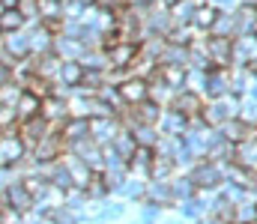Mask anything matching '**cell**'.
<instances>
[{
	"label": "cell",
	"instance_id": "1",
	"mask_svg": "<svg viewBox=\"0 0 257 224\" xmlns=\"http://www.w3.org/2000/svg\"><path fill=\"white\" fill-rule=\"evenodd\" d=\"M239 111H242V105H239V99L236 96H218V99H212L209 105H203V123L209 126V129H221L227 120H233V117H239Z\"/></svg>",
	"mask_w": 257,
	"mask_h": 224
},
{
	"label": "cell",
	"instance_id": "2",
	"mask_svg": "<svg viewBox=\"0 0 257 224\" xmlns=\"http://www.w3.org/2000/svg\"><path fill=\"white\" fill-rule=\"evenodd\" d=\"M30 149L24 147L21 135H18V126H9V129H0V167H12L18 164Z\"/></svg>",
	"mask_w": 257,
	"mask_h": 224
},
{
	"label": "cell",
	"instance_id": "3",
	"mask_svg": "<svg viewBox=\"0 0 257 224\" xmlns=\"http://www.w3.org/2000/svg\"><path fill=\"white\" fill-rule=\"evenodd\" d=\"M66 152V141L60 132H48L36 147L30 149V158L36 161V164H54V161H60Z\"/></svg>",
	"mask_w": 257,
	"mask_h": 224
},
{
	"label": "cell",
	"instance_id": "4",
	"mask_svg": "<svg viewBox=\"0 0 257 224\" xmlns=\"http://www.w3.org/2000/svg\"><path fill=\"white\" fill-rule=\"evenodd\" d=\"M0 194H3V200H6V206H12V209H15V212H21V215L33 212V206H36V200H33V194L27 191V185H24V179H21V176L9 179V182H6V188H3Z\"/></svg>",
	"mask_w": 257,
	"mask_h": 224
},
{
	"label": "cell",
	"instance_id": "5",
	"mask_svg": "<svg viewBox=\"0 0 257 224\" xmlns=\"http://www.w3.org/2000/svg\"><path fill=\"white\" fill-rule=\"evenodd\" d=\"M257 60V36L254 33H239L230 42V66L248 69V63Z\"/></svg>",
	"mask_w": 257,
	"mask_h": 224
},
{
	"label": "cell",
	"instance_id": "6",
	"mask_svg": "<svg viewBox=\"0 0 257 224\" xmlns=\"http://www.w3.org/2000/svg\"><path fill=\"white\" fill-rule=\"evenodd\" d=\"M24 33H27V42H30V54H33V57L51 54V48H54V33H51L42 21H27V24H24Z\"/></svg>",
	"mask_w": 257,
	"mask_h": 224
},
{
	"label": "cell",
	"instance_id": "7",
	"mask_svg": "<svg viewBox=\"0 0 257 224\" xmlns=\"http://www.w3.org/2000/svg\"><path fill=\"white\" fill-rule=\"evenodd\" d=\"M105 51V60H108V69H128L132 60L138 57V42H111V45H102Z\"/></svg>",
	"mask_w": 257,
	"mask_h": 224
},
{
	"label": "cell",
	"instance_id": "8",
	"mask_svg": "<svg viewBox=\"0 0 257 224\" xmlns=\"http://www.w3.org/2000/svg\"><path fill=\"white\" fill-rule=\"evenodd\" d=\"M48 132H57L42 114H36V117H30V120H21L18 123V135H21V141H24V147L27 149H33Z\"/></svg>",
	"mask_w": 257,
	"mask_h": 224
},
{
	"label": "cell",
	"instance_id": "9",
	"mask_svg": "<svg viewBox=\"0 0 257 224\" xmlns=\"http://www.w3.org/2000/svg\"><path fill=\"white\" fill-rule=\"evenodd\" d=\"M123 132L120 120L117 117H90V138L105 147V144H114V138Z\"/></svg>",
	"mask_w": 257,
	"mask_h": 224
},
{
	"label": "cell",
	"instance_id": "10",
	"mask_svg": "<svg viewBox=\"0 0 257 224\" xmlns=\"http://www.w3.org/2000/svg\"><path fill=\"white\" fill-rule=\"evenodd\" d=\"M39 114L60 132V126H63L66 120H69V105H66V96H57V93H51V96H45L42 102H39Z\"/></svg>",
	"mask_w": 257,
	"mask_h": 224
},
{
	"label": "cell",
	"instance_id": "11",
	"mask_svg": "<svg viewBox=\"0 0 257 224\" xmlns=\"http://www.w3.org/2000/svg\"><path fill=\"white\" fill-rule=\"evenodd\" d=\"M0 48H3V57H6L9 63L30 57V42H27V33H24V30L3 33V36H0Z\"/></svg>",
	"mask_w": 257,
	"mask_h": 224
},
{
	"label": "cell",
	"instance_id": "12",
	"mask_svg": "<svg viewBox=\"0 0 257 224\" xmlns=\"http://www.w3.org/2000/svg\"><path fill=\"white\" fill-rule=\"evenodd\" d=\"M230 42H233V36H212V33H206V51H209L212 69H230Z\"/></svg>",
	"mask_w": 257,
	"mask_h": 224
},
{
	"label": "cell",
	"instance_id": "13",
	"mask_svg": "<svg viewBox=\"0 0 257 224\" xmlns=\"http://www.w3.org/2000/svg\"><path fill=\"white\" fill-rule=\"evenodd\" d=\"M221 179H224V170H221L215 161H200V164L192 170V182H194V188H200V191L218 188Z\"/></svg>",
	"mask_w": 257,
	"mask_h": 224
},
{
	"label": "cell",
	"instance_id": "14",
	"mask_svg": "<svg viewBox=\"0 0 257 224\" xmlns=\"http://www.w3.org/2000/svg\"><path fill=\"white\" fill-rule=\"evenodd\" d=\"M171 108L174 111H180L186 120H192V117H200L203 114V96L200 93H194V90H177L174 93V99H171Z\"/></svg>",
	"mask_w": 257,
	"mask_h": 224
},
{
	"label": "cell",
	"instance_id": "15",
	"mask_svg": "<svg viewBox=\"0 0 257 224\" xmlns=\"http://www.w3.org/2000/svg\"><path fill=\"white\" fill-rule=\"evenodd\" d=\"M117 90H120V99H123L126 105H138V102H144V99H147L150 84H147V78L128 75V78H123V81L117 84Z\"/></svg>",
	"mask_w": 257,
	"mask_h": 224
},
{
	"label": "cell",
	"instance_id": "16",
	"mask_svg": "<svg viewBox=\"0 0 257 224\" xmlns=\"http://www.w3.org/2000/svg\"><path fill=\"white\" fill-rule=\"evenodd\" d=\"M221 138L230 144H242V141H254V126L242 117H233L221 126Z\"/></svg>",
	"mask_w": 257,
	"mask_h": 224
},
{
	"label": "cell",
	"instance_id": "17",
	"mask_svg": "<svg viewBox=\"0 0 257 224\" xmlns=\"http://www.w3.org/2000/svg\"><path fill=\"white\" fill-rule=\"evenodd\" d=\"M159 132L162 135H186V129H189V120L180 114V111H174L171 105L162 111V117H159Z\"/></svg>",
	"mask_w": 257,
	"mask_h": 224
},
{
	"label": "cell",
	"instance_id": "18",
	"mask_svg": "<svg viewBox=\"0 0 257 224\" xmlns=\"http://www.w3.org/2000/svg\"><path fill=\"white\" fill-rule=\"evenodd\" d=\"M60 135H63L66 147L75 144V141H87L90 138V120L87 117H69L63 126H60Z\"/></svg>",
	"mask_w": 257,
	"mask_h": 224
},
{
	"label": "cell",
	"instance_id": "19",
	"mask_svg": "<svg viewBox=\"0 0 257 224\" xmlns=\"http://www.w3.org/2000/svg\"><path fill=\"white\" fill-rule=\"evenodd\" d=\"M60 60H78L81 54H84V45L75 39V36H63V33H57L54 36V48H51Z\"/></svg>",
	"mask_w": 257,
	"mask_h": 224
},
{
	"label": "cell",
	"instance_id": "20",
	"mask_svg": "<svg viewBox=\"0 0 257 224\" xmlns=\"http://www.w3.org/2000/svg\"><path fill=\"white\" fill-rule=\"evenodd\" d=\"M233 21H236V36L239 33H257V3H242L233 12Z\"/></svg>",
	"mask_w": 257,
	"mask_h": 224
},
{
	"label": "cell",
	"instance_id": "21",
	"mask_svg": "<svg viewBox=\"0 0 257 224\" xmlns=\"http://www.w3.org/2000/svg\"><path fill=\"white\" fill-rule=\"evenodd\" d=\"M147 84H150V90H147V99H153V102H156V105H162V108H168V105H171V99H174V93H177V90H174V87H171V84H165V81H162V78H159V72L153 75V78H150V81H147Z\"/></svg>",
	"mask_w": 257,
	"mask_h": 224
},
{
	"label": "cell",
	"instance_id": "22",
	"mask_svg": "<svg viewBox=\"0 0 257 224\" xmlns=\"http://www.w3.org/2000/svg\"><path fill=\"white\" fill-rule=\"evenodd\" d=\"M144 197H147L150 203H156V206H168V203L174 200V194H171V182H168V179H150Z\"/></svg>",
	"mask_w": 257,
	"mask_h": 224
},
{
	"label": "cell",
	"instance_id": "23",
	"mask_svg": "<svg viewBox=\"0 0 257 224\" xmlns=\"http://www.w3.org/2000/svg\"><path fill=\"white\" fill-rule=\"evenodd\" d=\"M33 72L45 81H57L60 75V57L51 51V54H42V57H33Z\"/></svg>",
	"mask_w": 257,
	"mask_h": 224
},
{
	"label": "cell",
	"instance_id": "24",
	"mask_svg": "<svg viewBox=\"0 0 257 224\" xmlns=\"http://www.w3.org/2000/svg\"><path fill=\"white\" fill-rule=\"evenodd\" d=\"M81 75H84V66L78 63V60H60V75H57V81L54 84H60V87H78L81 84Z\"/></svg>",
	"mask_w": 257,
	"mask_h": 224
},
{
	"label": "cell",
	"instance_id": "25",
	"mask_svg": "<svg viewBox=\"0 0 257 224\" xmlns=\"http://www.w3.org/2000/svg\"><path fill=\"white\" fill-rule=\"evenodd\" d=\"M215 15H218V9H215L212 3H197V6H194V15H192V27L200 30V33H209Z\"/></svg>",
	"mask_w": 257,
	"mask_h": 224
},
{
	"label": "cell",
	"instance_id": "26",
	"mask_svg": "<svg viewBox=\"0 0 257 224\" xmlns=\"http://www.w3.org/2000/svg\"><path fill=\"white\" fill-rule=\"evenodd\" d=\"M39 102H42L39 96H33V93H27V90H24V93L18 96V102H15V120L21 123V120L36 117V114H39Z\"/></svg>",
	"mask_w": 257,
	"mask_h": 224
},
{
	"label": "cell",
	"instance_id": "27",
	"mask_svg": "<svg viewBox=\"0 0 257 224\" xmlns=\"http://www.w3.org/2000/svg\"><path fill=\"white\" fill-rule=\"evenodd\" d=\"M174 167H177L174 158H168V155H153L150 164H147V176H150V179H171Z\"/></svg>",
	"mask_w": 257,
	"mask_h": 224
},
{
	"label": "cell",
	"instance_id": "28",
	"mask_svg": "<svg viewBox=\"0 0 257 224\" xmlns=\"http://www.w3.org/2000/svg\"><path fill=\"white\" fill-rule=\"evenodd\" d=\"M135 108V117H138V123H147V126H156L159 123V117H162V105H156L153 99H144V102H138V105H132Z\"/></svg>",
	"mask_w": 257,
	"mask_h": 224
},
{
	"label": "cell",
	"instance_id": "29",
	"mask_svg": "<svg viewBox=\"0 0 257 224\" xmlns=\"http://www.w3.org/2000/svg\"><path fill=\"white\" fill-rule=\"evenodd\" d=\"M159 63H174V66H186V69H189V45H174V42H168L165 51H162V57H159Z\"/></svg>",
	"mask_w": 257,
	"mask_h": 224
},
{
	"label": "cell",
	"instance_id": "30",
	"mask_svg": "<svg viewBox=\"0 0 257 224\" xmlns=\"http://www.w3.org/2000/svg\"><path fill=\"white\" fill-rule=\"evenodd\" d=\"M159 78L165 84H171L174 90L186 87V66H174V63H159Z\"/></svg>",
	"mask_w": 257,
	"mask_h": 224
},
{
	"label": "cell",
	"instance_id": "31",
	"mask_svg": "<svg viewBox=\"0 0 257 224\" xmlns=\"http://www.w3.org/2000/svg\"><path fill=\"white\" fill-rule=\"evenodd\" d=\"M194 0H180V3H174V6H168V12H171V21H174V27H183V24H192V15H194Z\"/></svg>",
	"mask_w": 257,
	"mask_h": 224
},
{
	"label": "cell",
	"instance_id": "32",
	"mask_svg": "<svg viewBox=\"0 0 257 224\" xmlns=\"http://www.w3.org/2000/svg\"><path fill=\"white\" fill-rule=\"evenodd\" d=\"M108 191H111V188H108V182H105L102 170H93V173H90V179H87V185H84L87 200H102Z\"/></svg>",
	"mask_w": 257,
	"mask_h": 224
},
{
	"label": "cell",
	"instance_id": "33",
	"mask_svg": "<svg viewBox=\"0 0 257 224\" xmlns=\"http://www.w3.org/2000/svg\"><path fill=\"white\" fill-rule=\"evenodd\" d=\"M132 135H135V144L138 147H156V141H159V126H147V123H138L135 129H128Z\"/></svg>",
	"mask_w": 257,
	"mask_h": 224
},
{
	"label": "cell",
	"instance_id": "34",
	"mask_svg": "<svg viewBox=\"0 0 257 224\" xmlns=\"http://www.w3.org/2000/svg\"><path fill=\"white\" fill-rule=\"evenodd\" d=\"M212 218H215L218 224H236V203L227 200V197L215 200V206H212Z\"/></svg>",
	"mask_w": 257,
	"mask_h": 224
},
{
	"label": "cell",
	"instance_id": "35",
	"mask_svg": "<svg viewBox=\"0 0 257 224\" xmlns=\"http://www.w3.org/2000/svg\"><path fill=\"white\" fill-rule=\"evenodd\" d=\"M24 15L18 9H3L0 12V36L3 33H15V30H24Z\"/></svg>",
	"mask_w": 257,
	"mask_h": 224
},
{
	"label": "cell",
	"instance_id": "36",
	"mask_svg": "<svg viewBox=\"0 0 257 224\" xmlns=\"http://www.w3.org/2000/svg\"><path fill=\"white\" fill-rule=\"evenodd\" d=\"M209 33H212V36H236V21H233V15H230V12H218L215 21H212V27H209Z\"/></svg>",
	"mask_w": 257,
	"mask_h": 224
},
{
	"label": "cell",
	"instance_id": "37",
	"mask_svg": "<svg viewBox=\"0 0 257 224\" xmlns=\"http://www.w3.org/2000/svg\"><path fill=\"white\" fill-rule=\"evenodd\" d=\"M186 87L203 96V87H206V69H194V66H189V69H186Z\"/></svg>",
	"mask_w": 257,
	"mask_h": 224
},
{
	"label": "cell",
	"instance_id": "38",
	"mask_svg": "<svg viewBox=\"0 0 257 224\" xmlns=\"http://www.w3.org/2000/svg\"><path fill=\"white\" fill-rule=\"evenodd\" d=\"M194 191H197V188H194L192 176H189V179H174V182H171V194H174V200H189Z\"/></svg>",
	"mask_w": 257,
	"mask_h": 224
},
{
	"label": "cell",
	"instance_id": "39",
	"mask_svg": "<svg viewBox=\"0 0 257 224\" xmlns=\"http://www.w3.org/2000/svg\"><path fill=\"white\" fill-rule=\"evenodd\" d=\"M114 147H117V152H120V155L128 161V155H132V152H135V147H138V144H135V135H132L128 129H123V132L114 138Z\"/></svg>",
	"mask_w": 257,
	"mask_h": 224
},
{
	"label": "cell",
	"instance_id": "40",
	"mask_svg": "<svg viewBox=\"0 0 257 224\" xmlns=\"http://www.w3.org/2000/svg\"><path fill=\"white\" fill-rule=\"evenodd\" d=\"M24 90L15 84V81H9V84H0V105H9V108H15V102H18V96H21Z\"/></svg>",
	"mask_w": 257,
	"mask_h": 224
},
{
	"label": "cell",
	"instance_id": "41",
	"mask_svg": "<svg viewBox=\"0 0 257 224\" xmlns=\"http://www.w3.org/2000/svg\"><path fill=\"white\" fill-rule=\"evenodd\" d=\"M15 9L24 15V21H39V6H36V0H18Z\"/></svg>",
	"mask_w": 257,
	"mask_h": 224
},
{
	"label": "cell",
	"instance_id": "42",
	"mask_svg": "<svg viewBox=\"0 0 257 224\" xmlns=\"http://www.w3.org/2000/svg\"><path fill=\"white\" fill-rule=\"evenodd\" d=\"M9 126H18V120H15V108L0 105V129H9Z\"/></svg>",
	"mask_w": 257,
	"mask_h": 224
},
{
	"label": "cell",
	"instance_id": "43",
	"mask_svg": "<svg viewBox=\"0 0 257 224\" xmlns=\"http://www.w3.org/2000/svg\"><path fill=\"white\" fill-rule=\"evenodd\" d=\"M9 81H12V63L0 57V84H9Z\"/></svg>",
	"mask_w": 257,
	"mask_h": 224
},
{
	"label": "cell",
	"instance_id": "44",
	"mask_svg": "<svg viewBox=\"0 0 257 224\" xmlns=\"http://www.w3.org/2000/svg\"><path fill=\"white\" fill-rule=\"evenodd\" d=\"M123 3H128V0H93V6H99V9H117Z\"/></svg>",
	"mask_w": 257,
	"mask_h": 224
},
{
	"label": "cell",
	"instance_id": "45",
	"mask_svg": "<svg viewBox=\"0 0 257 224\" xmlns=\"http://www.w3.org/2000/svg\"><path fill=\"white\" fill-rule=\"evenodd\" d=\"M0 3H3V9H15L18 6V0H0Z\"/></svg>",
	"mask_w": 257,
	"mask_h": 224
},
{
	"label": "cell",
	"instance_id": "46",
	"mask_svg": "<svg viewBox=\"0 0 257 224\" xmlns=\"http://www.w3.org/2000/svg\"><path fill=\"white\" fill-rule=\"evenodd\" d=\"M248 69H251V75L257 78V60H251V63H248Z\"/></svg>",
	"mask_w": 257,
	"mask_h": 224
},
{
	"label": "cell",
	"instance_id": "47",
	"mask_svg": "<svg viewBox=\"0 0 257 224\" xmlns=\"http://www.w3.org/2000/svg\"><path fill=\"white\" fill-rule=\"evenodd\" d=\"M159 3H165V6H174V3H180V0H159Z\"/></svg>",
	"mask_w": 257,
	"mask_h": 224
},
{
	"label": "cell",
	"instance_id": "48",
	"mask_svg": "<svg viewBox=\"0 0 257 224\" xmlns=\"http://www.w3.org/2000/svg\"><path fill=\"white\" fill-rule=\"evenodd\" d=\"M135 3H147V6H150V3H156V0H135Z\"/></svg>",
	"mask_w": 257,
	"mask_h": 224
},
{
	"label": "cell",
	"instance_id": "49",
	"mask_svg": "<svg viewBox=\"0 0 257 224\" xmlns=\"http://www.w3.org/2000/svg\"><path fill=\"white\" fill-rule=\"evenodd\" d=\"M78 3H87V6H93V0H78Z\"/></svg>",
	"mask_w": 257,
	"mask_h": 224
},
{
	"label": "cell",
	"instance_id": "50",
	"mask_svg": "<svg viewBox=\"0 0 257 224\" xmlns=\"http://www.w3.org/2000/svg\"><path fill=\"white\" fill-rule=\"evenodd\" d=\"M0 12H3V3H0Z\"/></svg>",
	"mask_w": 257,
	"mask_h": 224
},
{
	"label": "cell",
	"instance_id": "51",
	"mask_svg": "<svg viewBox=\"0 0 257 224\" xmlns=\"http://www.w3.org/2000/svg\"><path fill=\"white\" fill-rule=\"evenodd\" d=\"M254 36H257V33H254Z\"/></svg>",
	"mask_w": 257,
	"mask_h": 224
}]
</instances>
